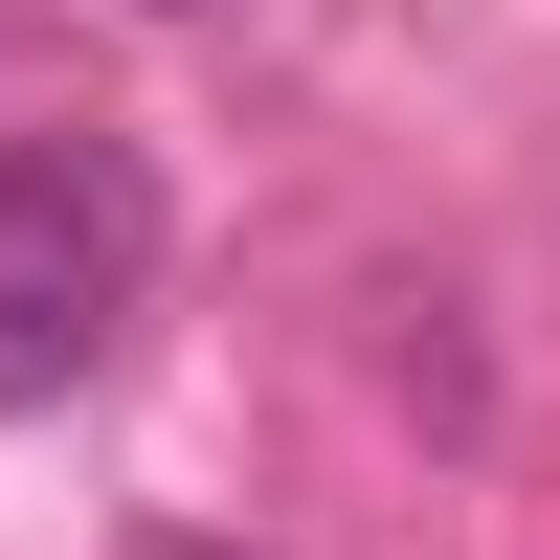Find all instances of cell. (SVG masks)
Returning <instances> with one entry per match:
<instances>
[{
    "mask_svg": "<svg viewBox=\"0 0 560 560\" xmlns=\"http://www.w3.org/2000/svg\"><path fill=\"white\" fill-rule=\"evenodd\" d=\"M135 314H158V158L0 135V404H90Z\"/></svg>",
    "mask_w": 560,
    "mask_h": 560,
    "instance_id": "6da1fadb",
    "label": "cell"
},
{
    "mask_svg": "<svg viewBox=\"0 0 560 560\" xmlns=\"http://www.w3.org/2000/svg\"><path fill=\"white\" fill-rule=\"evenodd\" d=\"M135 23H202V0H135Z\"/></svg>",
    "mask_w": 560,
    "mask_h": 560,
    "instance_id": "7a4b0ae2",
    "label": "cell"
},
{
    "mask_svg": "<svg viewBox=\"0 0 560 560\" xmlns=\"http://www.w3.org/2000/svg\"><path fill=\"white\" fill-rule=\"evenodd\" d=\"M135 560H202V538H135Z\"/></svg>",
    "mask_w": 560,
    "mask_h": 560,
    "instance_id": "3957f363",
    "label": "cell"
}]
</instances>
